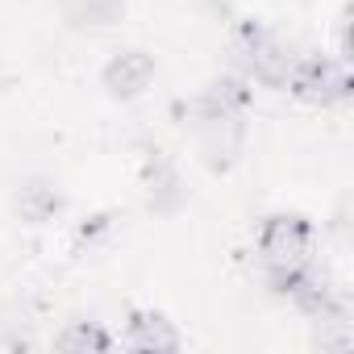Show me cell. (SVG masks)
<instances>
[{
	"mask_svg": "<svg viewBox=\"0 0 354 354\" xmlns=\"http://www.w3.org/2000/svg\"><path fill=\"white\" fill-rule=\"evenodd\" d=\"M288 84H292V88H296L304 100H321V104H329V100L346 96V88H350V80H346V67H342L337 59H325V55L296 59V67H292Z\"/></svg>",
	"mask_w": 354,
	"mask_h": 354,
	"instance_id": "1",
	"label": "cell"
},
{
	"mask_svg": "<svg viewBox=\"0 0 354 354\" xmlns=\"http://www.w3.org/2000/svg\"><path fill=\"white\" fill-rule=\"evenodd\" d=\"M263 259L267 267H292V263H308V250H313V230L300 221V217H271L263 225Z\"/></svg>",
	"mask_w": 354,
	"mask_h": 354,
	"instance_id": "2",
	"label": "cell"
},
{
	"mask_svg": "<svg viewBox=\"0 0 354 354\" xmlns=\"http://www.w3.org/2000/svg\"><path fill=\"white\" fill-rule=\"evenodd\" d=\"M201 154L213 171H225L234 167V158L242 154V121L238 113H225V117H213L201 125Z\"/></svg>",
	"mask_w": 354,
	"mask_h": 354,
	"instance_id": "3",
	"label": "cell"
},
{
	"mask_svg": "<svg viewBox=\"0 0 354 354\" xmlns=\"http://www.w3.org/2000/svg\"><path fill=\"white\" fill-rule=\"evenodd\" d=\"M150 80H154V59L142 50H121L104 67V88L113 96H138L142 88H150Z\"/></svg>",
	"mask_w": 354,
	"mask_h": 354,
	"instance_id": "4",
	"label": "cell"
},
{
	"mask_svg": "<svg viewBox=\"0 0 354 354\" xmlns=\"http://www.w3.org/2000/svg\"><path fill=\"white\" fill-rule=\"evenodd\" d=\"M125 346L129 350H175L180 346V337H175V329H171V321H162L158 313H138L133 321H129V333H125Z\"/></svg>",
	"mask_w": 354,
	"mask_h": 354,
	"instance_id": "5",
	"label": "cell"
},
{
	"mask_svg": "<svg viewBox=\"0 0 354 354\" xmlns=\"http://www.w3.org/2000/svg\"><path fill=\"white\" fill-rule=\"evenodd\" d=\"M17 209H21L26 221H46V217L59 213V192L50 184H26L21 196H17Z\"/></svg>",
	"mask_w": 354,
	"mask_h": 354,
	"instance_id": "6",
	"label": "cell"
},
{
	"mask_svg": "<svg viewBox=\"0 0 354 354\" xmlns=\"http://www.w3.org/2000/svg\"><path fill=\"white\" fill-rule=\"evenodd\" d=\"M184 201V192H180V175H175L162 158L150 167V205L154 209H175Z\"/></svg>",
	"mask_w": 354,
	"mask_h": 354,
	"instance_id": "7",
	"label": "cell"
},
{
	"mask_svg": "<svg viewBox=\"0 0 354 354\" xmlns=\"http://www.w3.org/2000/svg\"><path fill=\"white\" fill-rule=\"evenodd\" d=\"M125 13V0H71V17L80 26H113Z\"/></svg>",
	"mask_w": 354,
	"mask_h": 354,
	"instance_id": "8",
	"label": "cell"
},
{
	"mask_svg": "<svg viewBox=\"0 0 354 354\" xmlns=\"http://www.w3.org/2000/svg\"><path fill=\"white\" fill-rule=\"evenodd\" d=\"M59 346H63V350H80V354H88V350H109V333H104L100 325L75 321V325L59 337Z\"/></svg>",
	"mask_w": 354,
	"mask_h": 354,
	"instance_id": "9",
	"label": "cell"
}]
</instances>
